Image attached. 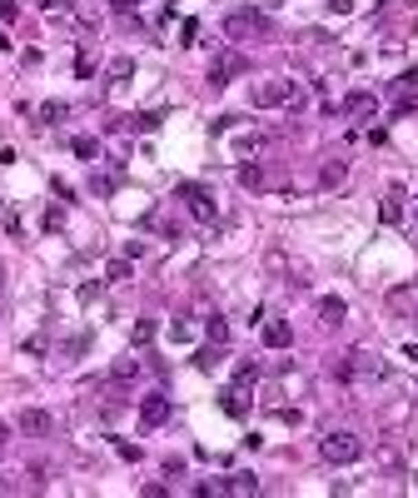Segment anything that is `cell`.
<instances>
[{
	"mask_svg": "<svg viewBox=\"0 0 418 498\" xmlns=\"http://www.w3.org/2000/svg\"><path fill=\"white\" fill-rule=\"evenodd\" d=\"M224 35L229 40H264L269 35V15L254 10V6H239V10L224 15Z\"/></svg>",
	"mask_w": 418,
	"mask_h": 498,
	"instance_id": "6da1fadb",
	"label": "cell"
},
{
	"mask_svg": "<svg viewBox=\"0 0 418 498\" xmlns=\"http://www.w3.org/2000/svg\"><path fill=\"white\" fill-rule=\"evenodd\" d=\"M175 199H184V210H190L199 224H214L219 219V204H214V195H209L199 180H179L175 184Z\"/></svg>",
	"mask_w": 418,
	"mask_h": 498,
	"instance_id": "7a4b0ae2",
	"label": "cell"
},
{
	"mask_svg": "<svg viewBox=\"0 0 418 498\" xmlns=\"http://www.w3.org/2000/svg\"><path fill=\"white\" fill-rule=\"evenodd\" d=\"M359 453H364V444H359V433H349V429H333V433L319 439V459L324 464H353Z\"/></svg>",
	"mask_w": 418,
	"mask_h": 498,
	"instance_id": "3957f363",
	"label": "cell"
},
{
	"mask_svg": "<svg viewBox=\"0 0 418 498\" xmlns=\"http://www.w3.org/2000/svg\"><path fill=\"white\" fill-rule=\"evenodd\" d=\"M254 105L269 110V105H294V80H259L254 85Z\"/></svg>",
	"mask_w": 418,
	"mask_h": 498,
	"instance_id": "277c9868",
	"label": "cell"
},
{
	"mask_svg": "<svg viewBox=\"0 0 418 498\" xmlns=\"http://www.w3.org/2000/svg\"><path fill=\"white\" fill-rule=\"evenodd\" d=\"M170 413H175V404L164 399V393H144V399H140V424H144V429L170 424Z\"/></svg>",
	"mask_w": 418,
	"mask_h": 498,
	"instance_id": "5b68a950",
	"label": "cell"
},
{
	"mask_svg": "<svg viewBox=\"0 0 418 498\" xmlns=\"http://www.w3.org/2000/svg\"><path fill=\"white\" fill-rule=\"evenodd\" d=\"M239 70H249V60H244V55H234V50H224V55H214V65H209V85L224 90V85H229V75H239Z\"/></svg>",
	"mask_w": 418,
	"mask_h": 498,
	"instance_id": "8992f818",
	"label": "cell"
},
{
	"mask_svg": "<svg viewBox=\"0 0 418 498\" xmlns=\"http://www.w3.org/2000/svg\"><path fill=\"white\" fill-rule=\"evenodd\" d=\"M344 115H353V120H373V115H379V95L349 90V95H344Z\"/></svg>",
	"mask_w": 418,
	"mask_h": 498,
	"instance_id": "52a82bcc",
	"label": "cell"
},
{
	"mask_svg": "<svg viewBox=\"0 0 418 498\" xmlns=\"http://www.w3.org/2000/svg\"><path fill=\"white\" fill-rule=\"evenodd\" d=\"M219 409L229 413V419H249V389H244V384H229V389L219 393Z\"/></svg>",
	"mask_w": 418,
	"mask_h": 498,
	"instance_id": "ba28073f",
	"label": "cell"
},
{
	"mask_svg": "<svg viewBox=\"0 0 418 498\" xmlns=\"http://www.w3.org/2000/svg\"><path fill=\"white\" fill-rule=\"evenodd\" d=\"M15 429H20V433H30V439H40V433H50V429H55V419H50L45 409H25V413L15 419Z\"/></svg>",
	"mask_w": 418,
	"mask_h": 498,
	"instance_id": "9c48e42d",
	"label": "cell"
},
{
	"mask_svg": "<svg viewBox=\"0 0 418 498\" xmlns=\"http://www.w3.org/2000/svg\"><path fill=\"white\" fill-rule=\"evenodd\" d=\"M344 180H349V160H324L319 164V184L324 190H339Z\"/></svg>",
	"mask_w": 418,
	"mask_h": 498,
	"instance_id": "30bf717a",
	"label": "cell"
},
{
	"mask_svg": "<svg viewBox=\"0 0 418 498\" xmlns=\"http://www.w3.org/2000/svg\"><path fill=\"white\" fill-rule=\"evenodd\" d=\"M264 344L269 349H289V344H294V329H289L284 319H269L264 324Z\"/></svg>",
	"mask_w": 418,
	"mask_h": 498,
	"instance_id": "8fae6325",
	"label": "cell"
},
{
	"mask_svg": "<svg viewBox=\"0 0 418 498\" xmlns=\"http://www.w3.org/2000/svg\"><path fill=\"white\" fill-rule=\"evenodd\" d=\"M319 319H324V324H344V319H349V304H344L339 294H324V299H319Z\"/></svg>",
	"mask_w": 418,
	"mask_h": 498,
	"instance_id": "7c38bea8",
	"label": "cell"
},
{
	"mask_svg": "<svg viewBox=\"0 0 418 498\" xmlns=\"http://www.w3.org/2000/svg\"><path fill=\"white\" fill-rule=\"evenodd\" d=\"M264 180H269V175H264L259 160H244V164H239V184H244V190H264Z\"/></svg>",
	"mask_w": 418,
	"mask_h": 498,
	"instance_id": "4fadbf2b",
	"label": "cell"
},
{
	"mask_svg": "<svg viewBox=\"0 0 418 498\" xmlns=\"http://www.w3.org/2000/svg\"><path fill=\"white\" fill-rule=\"evenodd\" d=\"M399 199H404V190H388V199L379 204V219H384V224H399V219H404V204H399Z\"/></svg>",
	"mask_w": 418,
	"mask_h": 498,
	"instance_id": "5bb4252c",
	"label": "cell"
},
{
	"mask_svg": "<svg viewBox=\"0 0 418 498\" xmlns=\"http://www.w3.org/2000/svg\"><path fill=\"white\" fill-rule=\"evenodd\" d=\"M60 120H70V105L65 100H45L40 105V124H60Z\"/></svg>",
	"mask_w": 418,
	"mask_h": 498,
	"instance_id": "9a60e30c",
	"label": "cell"
},
{
	"mask_svg": "<svg viewBox=\"0 0 418 498\" xmlns=\"http://www.w3.org/2000/svg\"><path fill=\"white\" fill-rule=\"evenodd\" d=\"M110 379H115V384H135V379H140V364H135V359H115Z\"/></svg>",
	"mask_w": 418,
	"mask_h": 498,
	"instance_id": "2e32d148",
	"label": "cell"
},
{
	"mask_svg": "<svg viewBox=\"0 0 418 498\" xmlns=\"http://www.w3.org/2000/svg\"><path fill=\"white\" fill-rule=\"evenodd\" d=\"M130 75H135V60H130V55H115V60H110V80H115V85H124Z\"/></svg>",
	"mask_w": 418,
	"mask_h": 498,
	"instance_id": "e0dca14e",
	"label": "cell"
},
{
	"mask_svg": "<svg viewBox=\"0 0 418 498\" xmlns=\"http://www.w3.org/2000/svg\"><path fill=\"white\" fill-rule=\"evenodd\" d=\"M155 334H160V324H155V319H135V329H130V339H135L140 349H144V344H150Z\"/></svg>",
	"mask_w": 418,
	"mask_h": 498,
	"instance_id": "ac0fdd59",
	"label": "cell"
},
{
	"mask_svg": "<svg viewBox=\"0 0 418 498\" xmlns=\"http://www.w3.org/2000/svg\"><path fill=\"white\" fill-rule=\"evenodd\" d=\"M418 90V70H404L399 80H388V95H413Z\"/></svg>",
	"mask_w": 418,
	"mask_h": 498,
	"instance_id": "d6986e66",
	"label": "cell"
},
{
	"mask_svg": "<svg viewBox=\"0 0 418 498\" xmlns=\"http://www.w3.org/2000/svg\"><path fill=\"white\" fill-rule=\"evenodd\" d=\"M70 150H75L80 160H95V155H100V140H95V135H75V144H70Z\"/></svg>",
	"mask_w": 418,
	"mask_h": 498,
	"instance_id": "ffe728a7",
	"label": "cell"
},
{
	"mask_svg": "<svg viewBox=\"0 0 418 498\" xmlns=\"http://www.w3.org/2000/svg\"><path fill=\"white\" fill-rule=\"evenodd\" d=\"M204 334H209V344H219V349H224V344H229V324H224V319L214 314V319L204 324Z\"/></svg>",
	"mask_w": 418,
	"mask_h": 498,
	"instance_id": "44dd1931",
	"label": "cell"
},
{
	"mask_svg": "<svg viewBox=\"0 0 418 498\" xmlns=\"http://www.w3.org/2000/svg\"><path fill=\"white\" fill-rule=\"evenodd\" d=\"M160 120H164V110H140V115H130L135 130H160Z\"/></svg>",
	"mask_w": 418,
	"mask_h": 498,
	"instance_id": "7402d4cb",
	"label": "cell"
},
{
	"mask_svg": "<svg viewBox=\"0 0 418 498\" xmlns=\"http://www.w3.org/2000/svg\"><path fill=\"white\" fill-rule=\"evenodd\" d=\"M120 279H130V259H110L104 264V284H120Z\"/></svg>",
	"mask_w": 418,
	"mask_h": 498,
	"instance_id": "603a6c76",
	"label": "cell"
},
{
	"mask_svg": "<svg viewBox=\"0 0 418 498\" xmlns=\"http://www.w3.org/2000/svg\"><path fill=\"white\" fill-rule=\"evenodd\" d=\"M229 493H259V479L254 473H234V479H229Z\"/></svg>",
	"mask_w": 418,
	"mask_h": 498,
	"instance_id": "cb8c5ba5",
	"label": "cell"
},
{
	"mask_svg": "<svg viewBox=\"0 0 418 498\" xmlns=\"http://www.w3.org/2000/svg\"><path fill=\"white\" fill-rule=\"evenodd\" d=\"M195 364H199L204 374H209V369H219V344H204L199 354H195Z\"/></svg>",
	"mask_w": 418,
	"mask_h": 498,
	"instance_id": "d4e9b609",
	"label": "cell"
},
{
	"mask_svg": "<svg viewBox=\"0 0 418 498\" xmlns=\"http://www.w3.org/2000/svg\"><path fill=\"white\" fill-rule=\"evenodd\" d=\"M45 230H50V235L65 230V210H60V204H50V210H45Z\"/></svg>",
	"mask_w": 418,
	"mask_h": 498,
	"instance_id": "484cf974",
	"label": "cell"
},
{
	"mask_svg": "<svg viewBox=\"0 0 418 498\" xmlns=\"http://www.w3.org/2000/svg\"><path fill=\"white\" fill-rule=\"evenodd\" d=\"M90 195H100V199L115 195V180H110V175H90Z\"/></svg>",
	"mask_w": 418,
	"mask_h": 498,
	"instance_id": "4316f807",
	"label": "cell"
},
{
	"mask_svg": "<svg viewBox=\"0 0 418 498\" xmlns=\"http://www.w3.org/2000/svg\"><path fill=\"white\" fill-rule=\"evenodd\" d=\"M254 379H259V364H239V374H234V384H244V389H254Z\"/></svg>",
	"mask_w": 418,
	"mask_h": 498,
	"instance_id": "83f0119b",
	"label": "cell"
},
{
	"mask_svg": "<svg viewBox=\"0 0 418 498\" xmlns=\"http://www.w3.org/2000/svg\"><path fill=\"white\" fill-rule=\"evenodd\" d=\"M170 339H175V344H190V339H195V329L184 324V319H175V324H170Z\"/></svg>",
	"mask_w": 418,
	"mask_h": 498,
	"instance_id": "f1b7e54d",
	"label": "cell"
},
{
	"mask_svg": "<svg viewBox=\"0 0 418 498\" xmlns=\"http://www.w3.org/2000/svg\"><path fill=\"white\" fill-rule=\"evenodd\" d=\"M179 40H184V45H195V40H199V20H184V25H179Z\"/></svg>",
	"mask_w": 418,
	"mask_h": 498,
	"instance_id": "f546056e",
	"label": "cell"
},
{
	"mask_svg": "<svg viewBox=\"0 0 418 498\" xmlns=\"http://www.w3.org/2000/svg\"><path fill=\"white\" fill-rule=\"evenodd\" d=\"M85 349H90V334H75V339H70V344H65V354H70V359H75V354H85Z\"/></svg>",
	"mask_w": 418,
	"mask_h": 498,
	"instance_id": "4dcf8cb0",
	"label": "cell"
},
{
	"mask_svg": "<svg viewBox=\"0 0 418 498\" xmlns=\"http://www.w3.org/2000/svg\"><path fill=\"white\" fill-rule=\"evenodd\" d=\"M75 75H80V80L95 75V60H90V55H80V60H75Z\"/></svg>",
	"mask_w": 418,
	"mask_h": 498,
	"instance_id": "1f68e13d",
	"label": "cell"
},
{
	"mask_svg": "<svg viewBox=\"0 0 418 498\" xmlns=\"http://www.w3.org/2000/svg\"><path fill=\"white\" fill-rule=\"evenodd\" d=\"M15 15H20V6H15V0H0V20H6V25H10Z\"/></svg>",
	"mask_w": 418,
	"mask_h": 498,
	"instance_id": "d6a6232c",
	"label": "cell"
},
{
	"mask_svg": "<svg viewBox=\"0 0 418 498\" xmlns=\"http://www.w3.org/2000/svg\"><path fill=\"white\" fill-rule=\"evenodd\" d=\"M135 6H140V0H110V10H115V15H130Z\"/></svg>",
	"mask_w": 418,
	"mask_h": 498,
	"instance_id": "836d02e7",
	"label": "cell"
},
{
	"mask_svg": "<svg viewBox=\"0 0 418 498\" xmlns=\"http://www.w3.org/2000/svg\"><path fill=\"white\" fill-rule=\"evenodd\" d=\"M329 10H333V15H349V10H353V0H329Z\"/></svg>",
	"mask_w": 418,
	"mask_h": 498,
	"instance_id": "e575fe53",
	"label": "cell"
},
{
	"mask_svg": "<svg viewBox=\"0 0 418 498\" xmlns=\"http://www.w3.org/2000/svg\"><path fill=\"white\" fill-rule=\"evenodd\" d=\"M35 6H40V10H60L65 0H35Z\"/></svg>",
	"mask_w": 418,
	"mask_h": 498,
	"instance_id": "d590c367",
	"label": "cell"
},
{
	"mask_svg": "<svg viewBox=\"0 0 418 498\" xmlns=\"http://www.w3.org/2000/svg\"><path fill=\"white\" fill-rule=\"evenodd\" d=\"M404 354H408V359H418V344H404Z\"/></svg>",
	"mask_w": 418,
	"mask_h": 498,
	"instance_id": "8d00e7d4",
	"label": "cell"
},
{
	"mask_svg": "<svg viewBox=\"0 0 418 498\" xmlns=\"http://www.w3.org/2000/svg\"><path fill=\"white\" fill-rule=\"evenodd\" d=\"M0 444H6V424H0Z\"/></svg>",
	"mask_w": 418,
	"mask_h": 498,
	"instance_id": "74e56055",
	"label": "cell"
},
{
	"mask_svg": "<svg viewBox=\"0 0 418 498\" xmlns=\"http://www.w3.org/2000/svg\"><path fill=\"white\" fill-rule=\"evenodd\" d=\"M413 488H418V473H413Z\"/></svg>",
	"mask_w": 418,
	"mask_h": 498,
	"instance_id": "f35d334b",
	"label": "cell"
},
{
	"mask_svg": "<svg viewBox=\"0 0 418 498\" xmlns=\"http://www.w3.org/2000/svg\"><path fill=\"white\" fill-rule=\"evenodd\" d=\"M413 219H418V204H413Z\"/></svg>",
	"mask_w": 418,
	"mask_h": 498,
	"instance_id": "ab89813d",
	"label": "cell"
}]
</instances>
